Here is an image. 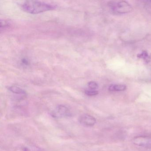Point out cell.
I'll return each instance as SVG.
<instances>
[{
  "instance_id": "cell-1",
  "label": "cell",
  "mask_w": 151,
  "mask_h": 151,
  "mask_svg": "<svg viewBox=\"0 0 151 151\" xmlns=\"http://www.w3.org/2000/svg\"><path fill=\"white\" fill-rule=\"evenodd\" d=\"M23 10L30 14H38L49 10L54 7L52 5L37 1H27L22 5Z\"/></svg>"
},
{
  "instance_id": "cell-3",
  "label": "cell",
  "mask_w": 151,
  "mask_h": 151,
  "mask_svg": "<svg viewBox=\"0 0 151 151\" xmlns=\"http://www.w3.org/2000/svg\"><path fill=\"white\" fill-rule=\"evenodd\" d=\"M133 144L138 146L151 149V137L148 136H137L132 139Z\"/></svg>"
},
{
  "instance_id": "cell-6",
  "label": "cell",
  "mask_w": 151,
  "mask_h": 151,
  "mask_svg": "<svg viewBox=\"0 0 151 151\" xmlns=\"http://www.w3.org/2000/svg\"><path fill=\"white\" fill-rule=\"evenodd\" d=\"M126 89L124 84H112L109 87V91L111 92L123 91Z\"/></svg>"
},
{
  "instance_id": "cell-4",
  "label": "cell",
  "mask_w": 151,
  "mask_h": 151,
  "mask_svg": "<svg viewBox=\"0 0 151 151\" xmlns=\"http://www.w3.org/2000/svg\"><path fill=\"white\" fill-rule=\"evenodd\" d=\"M111 7L113 10L120 14L129 13L132 9L130 5L128 2L124 1H120L116 4H113L112 2Z\"/></svg>"
},
{
  "instance_id": "cell-8",
  "label": "cell",
  "mask_w": 151,
  "mask_h": 151,
  "mask_svg": "<svg viewBox=\"0 0 151 151\" xmlns=\"http://www.w3.org/2000/svg\"><path fill=\"white\" fill-rule=\"evenodd\" d=\"M137 57L145 60L147 62H149L151 61V56H150L146 51H143L141 54L138 55Z\"/></svg>"
},
{
  "instance_id": "cell-5",
  "label": "cell",
  "mask_w": 151,
  "mask_h": 151,
  "mask_svg": "<svg viewBox=\"0 0 151 151\" xmlns=\"http://www.w3.org/2000/svg\"><path fill=\"white\" fill-rule=\"evenodd\" d=\"M79 123L83 126L92 127L95 125L96 120L92 116L88 114L82 115L79 118Z\"/></svg>"
},
{
  "instance_id": "cell-9",
  "label": "cell",
  "mask_w": 151,
  "mask_h": 151,
  "mask_svg": "<svg viewBox=\"0 0 151 151\" xmlns=\"http://www.w3.org/2000/svg\"><path fill=\"white\" fill-rule=\"evenodd\" d=\"M85 93L86 95L90 96H95L99 93V92L98 91H96V90H91V89L89 90H86L85 91Z\"/></svg>"
},
{
  "instance_id": "cell-2",
  "label": "cell",
  "mask_w": 151,
  "mask_h": 151,
  "mask_svg": "<svg viewBox=\"0 0 151 151\" xmlns=\"http://www.w3.org/2000/svg\"><path fill=\"white\" fill-rule=\"evenodd\" d=\"M71 112L69 108L63 105H58L52 112V115L55 118L69 117L71 116Z\"/></svg>"
},
{
  "instance_id": "cell-10",
  "label": "cell",
  "mask_w": 151,
  "mask_h": 151,
  "mask_svg": "<svg viewBox=\"0 0 151 151\" xmlns=\"http://www.w3.org/2000/svg\"><path fill=\"white\" fill-rule=\"evenodd\" d=\"M88 86L91 90H96L98 88V84L96 82L91 81L88 83Z\"/></svg>"
},
{
  "instance_id": "cell-7",
  "label": "cell",
  "mask_w": 151,
  "mask_h": 151,
  "mask_svg": "<svg viewBox=\"0 0 151 151\" xmlns=\"http://www.w3.org/2000/svg\"><path fill=\"white\" fill-rule=\"evenodd\" d=\"M9 89L10 91L15 94H19V95H24V96L26 95V92L24 90L21 89L20 87H17V86H10Z\"/></svg>"
}]
</instances>
